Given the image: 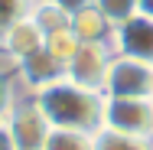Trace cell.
Segmentation results:
<instances>
[{
	"mask_svg": "<svg viewBox=\"0 0 153 150\" xmlns=\"http://www.w3.org/2000/svg\"><path fill=\"white\" fill-rule=\"evenodd\" d=\"M62 75H65V65H62L59 59H52V56L46 52V46H42L39 52H33L30 59L20 62V69H16V85H20L23 95H36L39 88L52 85Z\"/></svg>",
	"mask_w": 153,
	"mask_h": 150,
	"instance_id": "52a82bcc",
	"label": "cell"
},
{
	"mask_svg": "<svg viewBox=\"0 0 153 150\" xmlns=\"http://www.w3.org/2000/svg\"><path fill=\"white\" fill-rule=\"evenodd\" d=\"M104 95L108 98H153V65L114 52L104 75Z\"/></svg>",
	"mask_w": 153,
	"mask_h": 150,
	"instance_id": "7a4b0ae2",
	"label": "cell"
},
{
	"mask_svg": "<svg viewBox=\"0 0 153 150\" xmlns=\"http://www.w3.org/2000/svg\"><path fill=\"white\" fill-rule=\"evenodd\" d=\"M111 49L121 52V56H134V59H143V62L153 65V20L143 16V13H137L134 20L114 26Z\"/></svg>",
	"mask_w": 153,
	"mask_h": 150,
	"instance_id": "8992f818",
	"label": "cell"
},
{
	"mask_svg": "<svg viewBox=\"0 0 153 150\" xmlns=\"http://www.w3.org/2000/svg\"><path fill=\"white\" fill-rule=\"evenodd\" d=\"M94 7H98L114 26H121V23L134 20V16L140 13V0H94Z\"/></svg>",
	"mask_w": 153,
	"mask_h": 150,
	"instance_id": "5bb4252c",
	"label": "cell"
},
{
	"mask_svg": "<svg viewBox=\"0 0 153 150\" xmlns=\"http://www.w3.org/2000/svg\"><path fill=\"white\" fill-rule=\"evenodd\" d=\"M68 30L75 33L78 43H111V36H114V23H111V20L91 3V7H82L78 13H72Z\"/></svg>",
	"mask_w": 153,
	"mask_h": 150,
	"instance_id": "9c48e42d",
	"label": "cell"
},
{
	"mask_svg": "<svg viewBox=\"0 0 153 150\" xmlns=\"http://www.w3.org/2000/svg\"><path fill=\"white\" fill-rule=\"evenodd\" d=\"M78 39H75V33L72 30H59V33H49L46 36V52L52 56V59H59L62 65H68V59L78 52Z\"/></svg>",
	"mask_w": 153,
	"mask_h": 150,
	"instance_id": "4fadbf2b",
	"label": "cell"
},
{
	"mask_svg": "<svg viewBox=\"0 0 153 150\" xmlns=\"http://www.w3.org/2000/svg\"><path fill=\"white\" fill-rule=\"evenodd\" d=\"M52 3H56V7H62L65 13H78L82 7H91L94 0H52Z\"/></svg>",
	"mask_w": 153,
	"mask_h": 150,
	"instance_id": "e0dca14e",
	"label": "cell"
},
{
	"mask_svg": "<svg viewBox=\"0 0 153 150\" xmlns=\"http://www.w3.org/2000/svg\"><path fill=\"white\" fill-rule=\"evenodd\" d=\"M33 101L42 108L52 127H68V131H85L98 134L104 124V91L85 88L72 78H56L52 85L39 88Z\"/></svg>",
	"mask_w": 153,
	"mask_h": 150,
	"instance_id": "6da1fadb",
	"label": "cell"
},
{
	"mask_svg": "<svg viewBox=\"0 0 153 150\" xmlns=\"http://www.w3.org/2000/svg\"><path fill=\"white\" fill-rule=\"evenodd\" d=\"M0 150H16V144H13V137H10V131L0 124Z\"/></svg>",
	"mask_w": 153,
	"mask_h": 150,
	"instance_id": "ac0fdd59",
	"label": "cell"
},
{
	"mask_svg": "<svg viewBox=\"0 0 153 150\" xmlns=\"http://www.w3.org/2000/svg\"><path fill=\"white\" fill-rule=\"evenodd\" d=\"M33 3H36V0H0V36L10 30L13 23L26 20L30 10H33Z\"/></svg>",
	"mask_w": 153,
	"mask_h": 150,
	"instance_id": "9a60e30c",
	"label": "cell"
},
{
	"mask_svg": "<svg viewBox=\"0 0 153 150\" xmlns=\"http://www.w3.org/2000/svg\"><path fill=\"white\" fill-rule=\"evenodd\" d=\"M0 46H3L16 62H23V59H30L33 52H39V49L46 46V33L33 23V16H26V20L13 23L10 30L0 36Z\"/></svg>",
	"mask_w": 153,
	"mask_h": 150,
	"instance_id": "ba28073f",
	"label": "cell"
},
{
	"mask_svg": "<svg viewBox=\"0 0 153 150\" xmlns=\"http://www.w3.org/2000/svg\"><path fill=\"white\" fill-rule=\"evenodd\" d=\"M3 127L10 131L16 150H42L49 131H52L49 118H46L42 108L33 101V95H23V98L16 101V108L10 111V118H7Z\"/></svg>",
	"mask_w": 153,
	"mask_h": 150,
	"instance_id": "277c9868",
	"label": "cell"
},
{
	"mask_svg": "<svg viewBox=\"0 0 153 150\" xmlns=\"http://www.w3.org/2000/svg\"><path fill=\"white\" fill-rule=\"evenodd\" d=\"M111 59H114L111 43H82L78 52L65 65V78H72V82H78L85 88L104 91V75H108Z\"/></svg>",
	"mask_w": 153,
	"mask_h": 150,
	"instance_id": "5b68a950",
	"label": "cell"
},
{
	"mask_svg": "<svg viewBox=\"0 0 153 150\" xmlns=\"http://www.w3.org/2000/svg\"><path fill=\"white\" fill-rule=\"evenodd\" d=\"M140 13L153 20V0H140Z\"/></svg>",
	"mask_w": 153,
	"mask_h": 150,
	"instance_id": "d6986e66",
	"label": "cell"
},
{
	"mask_svg": "<svg viewBox=\"0 0 153 150\" xmlns=\"http://www.w3.org/2000/svg\"><path fill=\"white\" fill-rule=\"evenodd\" d=\"M94 150H153V137H134L101 127L94 134Z\"/></svg>",
	"mask_w": 153,
	"mask_h": 150,
	"instance_id": "8fae6325",
	"label": "cell"
},
{
	"mask_svg": "<svg viewBox=\"0 0 153 150\" xmlns=\"http://www.w3.org/2000/svg\"><path fill=\"white\" fill-rule=\"evenodd\" d=\"M30 16L46 36H49V33H59V30H68V23H72V13H65L52 0H36L33 10H30Z\"/></svg>",
	"mask_w": 153,
	"mask_h": 150,
	"instance_id": "30bf717a",
	"label": "cell"
},
{
	"mask_svg": "<svg viewBox=\"0 0 153 150\" xmlns=\"http://www.w3.org/2000/svg\"><path fill=\"white\" fill-rule=\"evenodd\" d=\"M108 131L153 137V98H108L104 95V124Z\"/></svg>",
	"mask_w": 153,
	"mask_h": 150,
	"instance_id": "3957f363",
	"label": "cell"
},
{
	"mask_svg": "<svg viewBox=\"0 0 153 150\" xmlns=\"http://www.w3.org/2000/svg\"><path fill=\"white\" fill-rule=\"evenodd\" d=\"M23 98V91L16 85V78H10V75H0V124H7L10 118V111L16 108V101Z\"/></svg>",
	"mask_w": 153,
	"mask_h": 150,
	"instance_id": "2e32d148",
	"label": "cell"
},
{
	"mask_svg": "<svg viewBox=\"0 0 153 150\" xmlns=\"http://www.w3.org/2000/svg\"><path fill=\"white\" fill-rule=\"evenodd\" d=\"M42 150H94V134L68 131V127H52Z\"/></svg>",
	"mask_w": 153,
	"mask_h": 150,
	"instance_id": "7c38bea8",
	"label": "cell"
}]
</instances>
